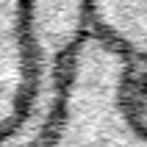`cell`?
<instances>
[{"instance_id": "cell-4", "label": "cell", "mask_w": 147, "mask_h": 147, "mask_svg": "<svg viewBox=\"0 0 147 147\" xmlns=\"http://www.w3.org/2000/svg\"><path fill=\"white\" fill-rule=\"evenodd\" d=\"M86 25L136 69L147 67V0H86Z\"/></svg>"}, {"instance_id": "cell-5", "label": "cell", "mask_w": 147, "mask_h": 147, "mask_svg": "<svg viewBox=\"0 0 147 147\" xmlns=\"http://www.w3.org/2000/svg\"><path fill=\"white\" fill-rule=\"evenodd\" d=\"M128 103L136 117V122L147 131V67L144 69H133L131 89H128Z\"/></svg>"}, {"instance_id": "cell-1", "label": "cell", "mask_w": 147, "mask_h": 147, "mask_svg": "<svg viewBox=\"0 0 147 147\" xmlns=\"http://www.w3.org/2000/svg\"><path fill=\"white\" fill-rule=\"evenodd\" d=\"M133 69L119 50L86 33L72 56L61 114L39 147H147L128 103Z\"/></svg>"}, {"instance_id": "cell-2", "label": "cell", "mask_w": 147, "mask_h": 147, "mask_svg": "<svg viewBox=\"0 0 147 147\" xmlns=\"http://www.w3.org/2000/svg\"><path fill=\"white\" fill-rule=\"evenodd\" d=\"M86 25V0H31V83L22 114L0 133V147H39L53 131L67 97L72 56Z\"/></svg>"}, {"instance_id": "cell-3", "label": "cell", "mask_w": 147, "mask_h": 147, "mask_svg": "<svg viewBox=\"0 0 147 147\" xmlns=\"http://www.w3.org/2000/svg\"><path fill=\"white\" fill-rule=\"evenodd\" d=\"M31 61V0H0V133L25 108Z\"/></svg>"}]
</instances>
